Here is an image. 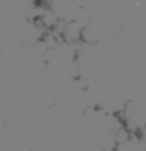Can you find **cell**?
Instances as JSON below:
<instances>
[{
  "instance_id": "obj_1",
  "label": "cell",
  "mask_w": 146,
  "mask_h": 151,
  "mask_svg": "<svg viewBox=\"0 0 146 151\" xmlns=\"http://www.w3.org/2000/svg\"><path fill=\"white\" fill-rule=\"evenodd\" d=\"M58 14H57V11L55 9H52V8H44V11H42L41 14H39V21H41V24L44 25L46 28H52L57 24V21H58Z\"/></svg>"
}]
</instances>
